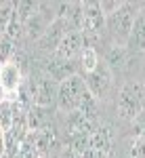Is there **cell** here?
I'll return each mask as SVG.
<instances>
[{"mask_svg": "<svg viewBox=\"0 0 145 158\" xmlns=\"http://www.w3.org/2000/svg\"><path fill=\"white\" fill-rule=\"evenodd\" d=\"M84 49V40H82V34L80 32H67L65 36L61 38L59 47L55 51L57 57H63V59H72L76 61L80 57V53Z\"/></svg>", "mask_w": 145, "mask_h": 158, "instance_id": "obj_9", "label": "cell"}, {"mask_svg": "<svg viewBox=\"0 0 145 158\" xmlns=\"http://www.w3.org/2000/svg\"><path fill=\"white\" fill-rule=\"evenodd\" d=\"M78 112L80 114H84L88 120L97 122V99L86 91L84 97H82V101H80V106H78Z\"/></svg>", "mask_w": 145, "mask_h": 158, "instance_id": "obj_14", "label": "cell"}, {"mask_svg": "<svg viewBox=\"0 0 145 158\" xmlns=\"http://www.w3.org/2000/svg\"><path fill=\"white\" fill-rule=\"evenodd\" d=\"M137 4L133 2H122V6L114 15L105 17V27L109 30V36L114 38V42L118 47H126L128 38L133 32V23L137 19Z\"/></svg>", "mask_w": 145, "mask_h": 158, "instance_id": "obj_1", "label": "cell"}, {"mask_svg": "<svg viewBox=\"0 0 145 158\" xmlns=\"http://www.w3.org/2000/svg\"><path fill=\"white\" fill-rule=\"evenodd\" d=\"M120 158H145V139L141 137H126L120 148Z\"/></svg>", "mask_w": 145, "mask_h": 158, "instance_id": "obj_11", "label": "cell"}, {"mask_svg": "<svg viewBox=\"0 0 145 158\" xmlns=\"http://www.w3.org/2000/svg\"><path fill=\"white\" fill-rule=\"evenodd\" d=\"M36 11H38V2H15V15L21 23H25Z\"/></svg>", "mask_w": 145, "mask_h": 158, "instance_id": "obj_16", "label": "cell"}, {"mask_svg": "<svg viewBox=\"0 0 145 158\" xmlns=\"http://www.w3.org/2000/svg\"><path fill=\"white\" fill-rule=\"evenodd\" d=\"M86 93V85H84V78L80 74L76 76H70L67 80L59 82V91H57V108L63 112V114H70L74 110H78L80 101Z\"/></svg>", "mask_w": 145, "mask_h": 158, "instance_id": "obj_2", "label": "cell"}, {"mask_svg": "<svg viewBox=\"0 0 145 158\" xmlns=\"http://www.w3.org/2000/svg\"><path fill=\"white\" fill-rule=\"evenodd\" d=\"M99 4H101V11H103V15H105V17L114 15V13H116V11L122 6L120 0H101Z\"/></svg>", "mask_w": 145, "mask_h": 158, "instance_id": "obj_21", "label": "cell"}, {"mask_svg": "<svg viewBox=\"0 0 145 158\" xmlns=\"http://www.w3.org/2000/svg\"><path fill=\"white\" fill-rule=\"evenodd\" d=\"M11 158H38V152H36V148L32 146L30 137H25V139H23V143L17 148V152H15V154H13Z\"/></svg>", "mask_w": 145, "mask_h": 158, "instance_id": "obj_19", "label": "cell"}, {"mask_svg": "<svg viewBox=\"0 0 145 158\" xmlns=\"http://www.w3.org/2000/svg\"><path fill=\"white\" fill-rule=\"evenodd\" d=\"M13 124V101L0 99V129L9 131Z\"/></svg>", "mask_w": 145, "mask_h": 158, "instance_id": "obj_15", "label": "cell"}, {"mask_svg": "<svg viewBox=\"0 0 145 158\" xmlns=\"http://www.w3.org/2000/svg\"><path fill=\"white\" fill-rule=\"evenodd\" d=\"M99 53H97V49H93V47H84L82 49V53H80V57H78V65H80V70L84 74L93 72L97 65H99Z\"/></svg>", "mask_w": 145, "mask_h": 158, "instance_id": "obj_13", "label": "cell"}, {"mask_svg": "<svg viewBox=\"0 0 145 158\" xmlns=\"http://www.w3.org/2000/svg\"><path fill=\"white\" fill-rule=\"evenodd\" d=\"M57 91H59V82H55L48 74H30V97L34 106L50 108L57 101Z\"/></svg>", "mask_w": 145, "mask_h": 158, "instance_id": "obj_3", "label": "cell"}, {"mask_svg": "<svg viewBox=\"0 0 145 158\" xmlns=\"http://www.w3.org/2000/svg\"><path fill=\"white\" fill-rule=\"evenodd\" d=\"M128 47H133L135 51H145V15H137L133 23V32L128 38Z\"/></svg>", "mask_w": 145, "mask_h": 158, "instance_id": "obj_12", "label": "cell"}, {"mask_svg": "<svg viewBox=\"0 0 145 158\" xmlns=\"http://www.w3.org/2000/svg\"><path fill=\"white\" fill-rule=\"evenodd\" d=\"M59 158H80V156L74 152L72 148H63V150H61V154H59Z\"/></svg>", "mask_w": 145, "mask_h": 158, "instance_id": "obj_22", "label": "cell"}, {"mask_svg": "<svg viewBox=\"0 0 145 158\" xmlns=\"http://www.w3.org/2000/svg\"><path fill=\"white\" fill-rule=\"evenodd\" d=\"M67 32H72L70 25H67V21H65V19H55V21L46 27V32L42 34V38L38 40V49L42 51L46 57L55 55V51H57V47H59V42H61V38L65 36Z\"/></svg>", "mask_w": 145, "mask_h": 158, "instance_id": "obj_6", "label": "cell"}, {"mask_svg": "<svg viewBox=\"0 0 145 158\" xmlns=\"http://www.w3.org/2000/svg\"><path fill=\"white\" fill-rule=\"evenodd\" d=\"M116 112L124 120H133L137 114L143 112V91L137 82H126L118 93Z\"/></svg>", "mask_w": 145, "mask_h": 158, "instance_id": "obj_4", "label": "cell"}, {"mask_svg": "<svg viewBox=\"0 0 145 158\" xmlns=\"http://www.w3.org/2000/svg\"><path fill=\"white\" fill-rule=\"evenodd\" d=\"M139 6H141V11H139V13H141V15H145V2H141Z\"/></svg>", "mask_w": 145, "mask_h": 158, "instance_id": "obj_24", "label": "cell"}, {"mask_svg": "<svg viewBox=\"0 0 145 158\" xmlns=\"http://www.w3.org/2000/svg\"><path fill=\"white\" fill-rule=\"evenodd\" d=\"M95 127H97V122L88 120L84 114H80L78 110L65 114V133H67V139H72L76 135H91Z\"/></svg>", "mask_w": 145, "mask_h": 158, "instance_id": "obj_10", "label": "cell"}, {"mask_svg": "<svg viewBox=\"0 0 145 158\" xmlns=\"http://www.w3.org/2000/svg\"><path fill=\"white\" fill-rule=\"evenodd\" d=\"M0 156H4V131L0 129Z\"/></svg>", "mask_w": 145, "mask_h": 158, "instance_id": "obj_23", "label": "cell"}, {"mask_svg": "<svg viewBox=\"0 0 145 158\" xmlns=\"http://www.w3.org/2000/svg\"><path fill=\"white\" fill-rule=\"evenodd\" d=\"M84 85H86V91L93 95V97L99 101L107 95L109 86H111V70L105 61H99L93 72H88L84 76Z\"/></svg>", "mask_w": 145, "mask_h": 158, "instance_id": "obj_5", "label": "cell"}, {"mask_svg": "<svg viewBox=\"0 0 145 158\" xmlns=\"http://www.w3.org/2000/svg\"><path fill=\"white\" fill-rule=\"evenodd\" d=\"M131 122H133V135L145 139V110L141 112V114H137Z\"/></svg>", "mask_w": 145, "mask_h": 158, "instance_id": "obj_20", "label": "cell"}, {"mask_svg": "<svg viewBox=\"0 0 145 158\" xmlns=\"http://www.w3.org/2000/svg\"><path fill=\"white\" fill-rule=\"evenodd\" d=\"M21 78H23V74L21 70L15 65V63H4L2 68H0V91H2V97L9 99V101H15L17 99V91L21 89Z\"/></svg>", "mask_w": 145, "mask_h": 158, "instance_id": "obj_8", "label": "cell"}, {"mask_svg": "<svg viewBox=\"0 0 145 158\" xmlns=\"http://www.w3.org/2000/svg\"><path fill=\"white\" fill-rule=\"evenodd\" d=\"M80 70L78 65V59H63V57H57V55H50L46 57V63H44V74H48L55 82H63L67 80L70 76H76Z\"/></svg>", "mask_w": 145, "mask_h": 158, "instance_id": "obj_7", "label": "cell"}, {"mask_svg": "<svg viewBox=\"0 0 145 158\" xmlns=\"http://www.w3.org/2000/svg\"><path fill=\"white\" fill-rule=\"evenodd\" d=\"M124 59H126V51H124V47H118V44H114L111 49H109V53H107V63L109 65V70L111 68H120V65H124Z\"/></svg>", "mask_w": 145, "mask_h": 158, "instance_id": "obj_17", "label": "cell"}, {"mask_svg": "<svg viewBox=\"0 0 145 158\" xmlns=\"http://www.w3.org/2000/svg\"><path fill=\"white\" fill-rule=\"evenodd\" d=\"M15 42L9 40L6 36H0V65H4V63H9L13 59V53H15Z\"/></svg>", "mask_w": 145, "mask_h": 158, "instance_id": "obj_18", "label": "cell"}]
</instances>
